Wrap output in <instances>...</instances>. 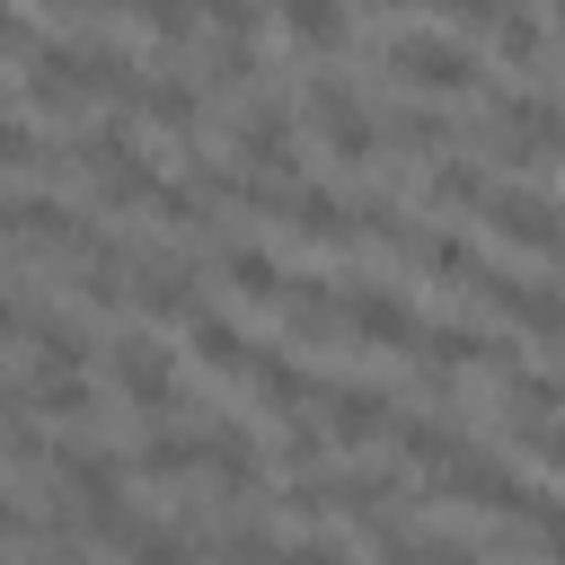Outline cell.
<instances>
[{"instance_id":"d6986e66","label":"cell","mask_w":565,"mask_h":565,"mask_svg":"<svg viewBox=\"0 0 565 565\" xmlns=\"http://www.w3.org/2000/svg\"><path fill=\"white\" fill-rule=\"evenodd\" d=\"M221 274H230V282H238L247 300H274V309L291 300V274H282V265H274L265 247H221Z\"/></svg>"},{"instance_id":"f546056e","label":"cell","mask_w":565,"mask_h":565,"mask_svg":"<svg viewBox=\"0 0 565 565\" xmlns=\"http://www.w3.org/2000/svg\"><path fill=\"white\" fill-rule=\"evenodd\" d=\"M282 468H291V477H318V468H327V433H318V424H291V433H282Z\"/></svg>"},{"instance_id":"6da1fadb","label":"cell","mask_w":565,"mask_h":565,"mask_svg":"<svg viewBox=\"0 0 565 565\" xmlns=\"http://www.w3.org/2000/svg\"><path fill=\"white\" fill-rule=\"evenodd\" d=\"M380 71L424 88V97H450V88H477L486 79V53L450 26H380Z\"/></svg>"},{"instance_id":"ac0fdd59","label":"cell","mask_w":565,"mask_h":565,"mask_svg":"<svg viewBox=\"0 0 565 565\" xmlns=\"http://www.w3.org/2000/svg\"><path fill=\"white\" fill-rule=\"evenodd\" d=\"M132 468H141V477H159V486L203 477V433H177V424H168V433H150V441L132 450Z\"/></svg>"},{"instance_id":"e0dca14e","label":"cell","mask_w":565,"mask_h":565,"mask_svg":"<svg viewBox=\"0 0 565 565\" xmlns=\"http://www.w3.org/2000/svg\"><path fill=\"white\" fill-rule=\"evenodd\" d=\"M185 344H194L203 371H247V353H256V344L238 335V318H221V309H194V318H185Z\"/></svg>"},{"instance_id":"4dcf8cb0","label":"cell","mask_w":565,"mask_h":565,"mask_svg":"<svg viewBox=\"0 0 565 565\" xmlns=\"http://www.w3.org/2000/svg\"><path fill=\"white\" fill-rule=\"evenodd\" d=\"M291 565H353V547L327 539V530H309V539H291Z\"/></svg>"},{"instance_id":"cb8c5ba5","label":"cell","mask_w":565,"mask_h":565,"mask_svg":"<svg viewBox=\"0 0 565 565\" xmlns=\"http://www.w3.org/2000/svg\"><path fill=\"white\" fill-rule=\"evenodd\" d=\"M486 194H494L486 159H468V150H441L433 159V203H486Z\"/></svg>"},{"instance_id":"44dd1931","label":"cell","mask_w":565,"mask_h":565,"mask_svg":"<svg viewBox=\"0 0 565 565\" xmlns=\"http://www.w3.org/2000/svg\"><path fill=\"white\" fill-rule=\"evenodd\" d=\"M415 265L441 274V282H477V274H486V256H477L459 230H424V238H415Z\"/></svg>"},{"instance_id":"30bf717a","label":"cell","mask_w":565,"mask_h":565,"mask_svg":"<svg viewBox=\"0 0 565 565\" xmlns=\"http://www.w3.org/2000/svg\"><path fill=\"white\" fill-rule=\"evenodd\" d=\"M282 327H291L300 344H335V335H344V291H335V274H291Z\"/></svg>"},{"instance_id":"7a4b0ae2","label":"cell","mask_w":565,"mask_h":565,"mask_svg":"<svg viewBox=\"0 0 565 565\" xmlns=\"http://www.w3.org/2000/svg\"><path fill=\"white\" fill-rule=\"evenodd\" d=\"M300 106H309V124H318V141H327L335 168H371V159H380V115L362 106V88H353L335 62H309Z\"/></svg>"},{"instance_id":"d590c367","label":"cell","mask_w":565,"mask_h":565,"mask_svg":"<svg viewBox=\"0 0 565 565\" xmlns=\"http://www.w3.org/2000/svg\"><path fill=\"white\" fill-rule=\"evenodd\" d=\"M0 415H26V388H18L9 371H0Z\"/></svg>"},{"instance_id":"9c48e42d","label":"cell","mask_w":565,"mask_h":565,"mask_svg":"<svg viewBox=\"0 0 565 565\" xmlns=\"http://www.w3.org/2000/svg\"><path fill=\"white\" fill-rule=\"evenodd\" d=\"M388 441H397V459H406V468H433V477H441V468L468 450V441H459V424H450L441 406H397Z\"/></svg>"},{"instance_id":"7c38bea8","label":"cell","mask_w":565,"mask_h":565,"mask_svg":"<svg viewBox=\"0 0 565 565\" xmlns=\"http://www.w3.org/2000/svg\"><path fill=\"white\" fill-rule=\"evenodd\" d=\"M380 115V141H397L406 159H441V141H459L450 132V115L433 106V97H406V106H371Z\"/></svg>"},{"instance_id":"4fadbf2b","label":"cell","mask_w":565,"mask_h":565,"mask_svg":"<svg viewBox=\"0 0 565 565\" xmlns=\"http://www.w3.org/2000/svg\"><path fill=\"white\" fill-rule=\"evenodd\" d=\"M282 221L300 230V238H318V247H344L362 221H353V203L335 194V185H291V203H282Z\"/></svg>"},{"instance_id":"ba28073f","label":"cell","mask_w":565,"mask_h":565,"mask_svg":"<svg viewBox=\"0 0 565 565\" xmlns=\"http://www.w3.org/2000/svg\"><path fill=\"white\" fill-rule=\"evenodd\" d=\"M388 424H397V397H388L380 380H335V388H327V441L362 450V441H380Z\"/></svg>"},{"instance_id":"836d02e7","label":"cell","mask_w":565,"mask_h":565,"mask_svg":"<svg viewBox=\"0 0 565 565\" xmlns=\"http://www.w3.org/2000/svg\"><path fill=\"white\" fill-rule=\"evenodd\" d=\"M26 318H35V300H18V291H0V335H26Z\"/></svg>"},{"instance_id":"8d00e7d4","label":"cell","mask_w":565,"mask_h":565,"mask_svg":"<svg viewBox=\"0 0 565 565\" xmlns=\"http://www.w3.org/2000/svg\"><path fill=\"white\" fill-rule=\"evenodd\" d=\"M9 230H18V194H0V238H9Z\"/></svg>"},{"instance_id":"1f68e13d","label":"cell","mask_w":565,"mask_h":565,"mask_svg":"<svg viewBox=\"0 0 565 565\" xmlns=\"http://www.w3.org/2000/svg\"><path fill=\"white\" fill-rule=\"evenodd\" d=\"M35 44H44V26H35V18H18V9H0V53H18V62H26Z\"/></svg>"},{"instance_id":"277c9868","label":"cell","mask_w":565,"mask_h":565,"mask_svg":"<svg viewBox=\"0 0 565 565\" xmlns=\"http://www.w3.org/2000/svg\"><path fill=\"white\" fill-rule=\"evenodd\" d=\"M477 212L494 221V238H512V247H539V256H565V203H556L547 185H521V177H503V185H494Z\"/></svg>"},{"instance_id":"52a82bcc","label":"cell","mask_w":565,"mask_h":565,"mask_svg":"<svg viewBox=\"0 0 565 565\" xmlns=\"http://www.w3.org/2000/svg\"><path fill=\"white\" fill-rule=\"evenodd\" d=\"M344 335H362V344H415L424 318H415V300L397 282H344Z\"/></svg>"},{"instance_id":"5bb4252c","label":"cell","mask_w":565,"mask_h":565,"mask_svg":"<svg viewBox=\"0 0 565 565\" xmlns=\"http://www.w3.org/2000/svg\"><path fill=\"white\" fill-rule=\"evenodd\" d=\"M18 230H35L44 247H71V256H88V247H97V230H88V221H79V212H71V203H62L53 185L18 194Z\"/></svg>"},{"instance_id":"8992f818","label":"cell","mask_w":565,"mask_h":565,"mask_svg":"<svg viewBox=\"0 0 565 565\" xmlns=\"http://www.w3.org/2000/svg\"><path fill=\"white\" fill-rule=\"evenodd\" d=\"M424 494H441V503H468V512H512V521L530 512V486H521L503 459H486V450H459V459H450V468H441Z\"/></svg>"},{"instance_id":"7402d4cb","label":"cell","mask_w":565,"mask_h":565,"mask_svg":"<svg viewBox=\"0 0 565 565\" xmlns=\"http://www.w3.org/2000/svg\"><path fill=\"white\" fill-rule=\"evenodd\" d=\"M26 415H97V388L79 371H35L26 380Z\"/></svg>"},{"instance_id":"83f0119b","label":"cell","mask_w":565,"mask_h":565,"mask_svg":"<svg viewBox=\"0 0 565 565\" xmlns=\"http://www.w3.org/2000/svg\"><path fill=\"white\" fill-rule=\"evenodd\" d=\"M124 565H194V539H185V530H141V539L124 547Z\"/></svg>"},{"instance_id":"8fae6325","label":"cell","mask_w":565,"mask_h":565,"mask_svg":"<svg viewBox=\"0 0 565 565\" xmlns=\"http://www.w3.org/2000/svg\"><path fill=\"white\" fill-rule=\"evenodd\" d=\"M26 344H35V371H79V362L97 353V327H88V318H71V309H44V300H35Z\"/></svg>"},{"instance_id":"d4e9b609","label":"cell","mask_w":565,"mask_h":565,"mask_svg":"<svg viewBox=\"0 0 565 565\" xmlns=\"http://www.w3.org/2000/svg\"><path fill=\"white\" fill-rule=\"evenodd\" d=\"M221 565H291V539H274L256 521H230L221 530Z\"/></svg>"},{"instance_id":"484cf974","label":"cell","mask_w":565,"mask_h":565,"mask_svg":"<svg viewBox=\"0 0 565 565\" xmlns=\"http://www.w3.org/2000/svg\"><path fill=\"white\" fill-rule=\"evenodd\" d=\"M0 159L9 168H53V150H44V132L18 115V106H0Z\"/></svg>"},{"instance_id":"5b68a950","label":"cell","mask_w":565,"mask_h":565,"mask_svg":"<svg viewBox=\"0 0 565 565\" xmlns=\"http://www.w3.org/2000/svg\"><path fill=\"white\" fill-rule=\"evenodd\" d=\"M106 371H115V388H124L132 406H150V415L177 406V362H168V344H159L150 327H124V335L106 344Z\"/></svg>"},{"instance_id":"e575fe53","label":"cell","mask_w":565,"mask_h":565,"mask_svg":"<svg viewBox=\"0 0 565 565\" xmlns=\"http://www.w3.org/2000/svg\"><path fill=\"white\" fill-rule=\"evenodd\" d=\"M9 539H35V521H26V512H18L9 494H0V547H9Z\"/></svg>"},{"instance_id":"3957f363","label":"cell","mask_w":565,"mask_h":565,"mask_svg":"<svg viewBox=\"0 0 565 565\" xmlns=\"http://www.w3.org/2000/svg\"><path fill=\"white\" fill-rule=\"evenodd\" d=\"M230 141H238V168L247 177H282L291 185V141H300V106L265 79V88H247L238 97V115H230Z\"/></svg>"},{"instance_id":"9a60e30c","label":"cell","mask_w":565,"mask_h":565,"mask_svg":"<svg viewBox=\"0 0 565 565\" xmlns=\"http://www.w3.org/2000/svg\"><path fill=\"white\" fill-rule=\"evenodd\" d=\"M247 380H256V397H265L274 415H291V406H309V397H318L309 362H291L282 344H256V353H247Z\"/></svg>"},{"instance_id":"603a6c76","label":"cell","mask_w":565,"mask_h":565,"mask_svg":"<svg viewBox=\"0 0 565 565\" xmlns=\"http://www.w3.org/2000/svg\"><path fill=\"white\" fill-rule=\"evenodd\" d=\"M97 194H106L115 212H132V203H159V194H168V177H159V168H150L141 150H132V159H115V168L97 177Z\"/></svg>"},{"instance_id":"d6a6232c","label":"cell","mask_w":565,"mask_h":565,"mask_svg":"<svg viewBox=\"0 0 565 565\" xmlns=\"http://www.w3.org/2000/svg\"><path fill=\"white\" fill-rule=\"evenodd\" d=\"M521 450H539V459L565 477V424H521Z\"/></svg>"},{"instance_id":"ffe728a7","label":"cell","mask_w":565,"mask_h":565,"mask_svg":"<svg viewBox=\"0 0 565 565\" xmlns=\"http://www.w3.org/2000/svg\"><path fill=\"white\" fill-rule=\"evenodd\" d=\"M282 35H291V44H309V53H335V44L353 35V18H344V9H327V0H291V9H282Z\"/></svg>"},{"instance_id":"4316f807","label":"cell","mask_w":565,"mask_h":565,"mask_svg":"<svg viewBox=\"0 0 565 565\" xmlns=\"http://www.w3.org/2000/svg\"><path fill=\"white\" fill-rule=\"evenodd\" d=\"M494 44H503L512 62H539V44H547V18H530V9H503V18H494Z\"/></svg>"},{"instance_id":"f1b7e54d","label":"cell","mask_w":565,"mask_h":565,"mask_svg":"<svg viewBox=\"0 0 565 565\" xmlns=\"http://www.w3.org/2000/svg\"><path fill=\"white\" fill-rule=\"evenodd\" d=\"M521 521H530V539L565 565V494H530V512H521Z\"/></svg>"},{"instance_id":"2e32d148","label":"cell","mask_w":565,"mask_h":565,"mask_svg":"<svg viewBox=\"0 0 565 565\" xmlns=\"http://www.w3.org/2000/svg\"><path fill=\"white\" fill-rule=\"evenodd\" d=\"M141 115H150V124H168V132H194V124H203V88H194V71H185V62L150 71V97H141Z\"/></svg>"}]
</instances>
